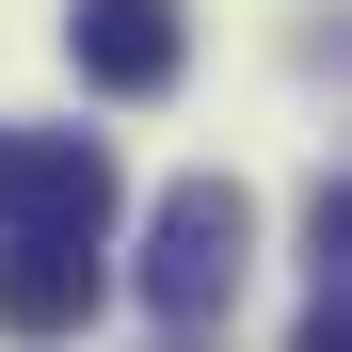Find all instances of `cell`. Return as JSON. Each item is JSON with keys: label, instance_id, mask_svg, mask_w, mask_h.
Instances as JSON below:
<instances>
[{"label": "cell", "instance_id": "1", "mask_svg": "<svg viewBox=\"0 0 352 352\" xmlns=\"http://www.w3.org/2000/svg\"><path fill=\"white\" fill-rule=\"evenodd\" d=\"M241 256H256V192H241V176H176V192H160V224H144V305L192 336V320H224Z\"/></svg>", "mask_w": 352, "mask_h": 352}, {"label": "cell", "instance_id": "5", "mask_svg": "<svg viewBox=\"0 0 352 352\" xmlns=\"http://www.w3.org/2000/svg\"><path fill=\"white\" fill-rule=\"evenodd\" d=\"M288 352H352V288H320V305H305V336H288Z\"/></svg>", "mask_w": 352, "mask_h": 352}, {"label": "cell", "instance_id": "2", "mask_svg": "<svg viewBox=\"0 0 352 352\" xmlns=\"http://www.w3.org/2000/svg\"><path fill=\"white\" fill-rule=\"evenodd\" d=\"M96 320V241L80 224H0V336L16 352H65Z\"/></svg>", "mask_w": 352, "mask_h": 352}, {"label": "cell", "instance_id": "3", "mask_svg": "<svg viewBox=\"0 0 352 352\" xmlns=\"http://www.w3.org/2000/svg\"><path fill=\"white\" fill-rule=\"evenodd\" d=\"M0 224H112V144L96 129H0Z\"/></svg>", "mask_w": 352, "mask_h": 352}, {"label": "cell", "instance_id": "4", "mask_svg": "<svg viewBox=\"0 0 352 352\" xmlns=\"http://www.w3.org/2000/svg\"><path fill=\"white\" fill-rule=\"evenodd\" d=\"M65 65L96 96H160L176 65H192V16H176V0H80L65 16Z\"/></svg>", "mask_w": 352, "mask_h": 352}]
</instances>
